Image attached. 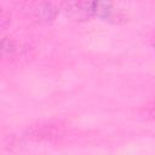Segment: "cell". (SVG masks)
<instances>
[{
  "mask_svg": "<svg viewBox=\"0 0 155 155\" xmlns=\"http://www.w3.org/2000/svg\"><path fill=\"white\" fill-rule=\"evenodd\" d=\"M101 1H65L61 4L64 15L74 21H88L98 17Z\"/></svg>",
  "mask_w": 155,
  "mask_h": 155,
  "instance_id": "6da1fadb",
  "label": "cell"
},
{
  "mask_svg": "<svg viewBox=\"0 0 155 155\" xmlns=\"http://www.w3.org/2000/svg\"><path fill=\"white\" fill-rule=\"evenodd\" d=\"M143 115L147 119L155 120V102H153V103H150L143 108Z\"/></svg>",
  "mask_w": 155,
  "mask_h": 155,
  "instance_id": "277c9868",
  "label": "cell"
},
{
  "mask_svg": "<svg viewBox=\"0 0 155 155\" xmlns=\"http://www.w3.org/2000/svg\"><path fill=\"white\" fill-rule=\"evenodd\" d=\"M153 47H154V51H155V36H154V40H153Z\"/></svg>",
  "mask_w": 155,
  "mask_h": 155,
  "instance_id": "5b68a950",
  "label": "cell"
},
{
  "mask_svg": "<svg viewBox=\"0 0 155 155\" xmlns=\"http://www.w3.org/2000/svg\"><path fill=\"white\" fill-rule=\"evenodd\" d=\"M64 133L63 127L62 126H57V125H52V124H45V125H38V126H33L30 127V130H28V137L36 139V140H42V139H51L53 137H59Z\"/></svg>",
  "mask_w": 155,
  "mask_h": 155,
  "instance_id": "7a4b0ae2",
  "label": "cell"
},
{
  "mask_svg": "<svg viewBox=\"0 0 155 155\" xmlns=\"http://www.w3.org/2000/svg\"><path fill=\"white\" fill-rule=\"evenodd\" d=\"M58 11L59 10L51 2H39L33 8V16L38 22L48 24L54 21Z\"/></svg>",
  "mask_w": 155,
  "mask_h": 155,
  "instance_id": "3957f363",
  "label": "cell"
}]
</instances>
